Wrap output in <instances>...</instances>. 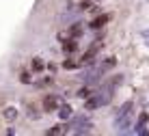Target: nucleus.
<instances>
[{
	"mask_svg": "<svg viewBox=\"0 0 149 136\" xmlns=\"http://www.w3.org/2000/svg\"><path fill=\"white\" fill-rule=\"evenodd\" d=\"M58 104H61L58 95H54V93H48V95L43 97V110H45V112H56Z\"/></svg>",
	"mask_w": 149,
	"mask_h": 136,
	"instance_id": "4",
	"label": "nucleus"
},
{
	"mask_svg": "<svg viewBox=\"0 0 149 136\" xmlns=\"http://www.w3.org/2000/svg\"><path fill=\"white\" fill-rule=\"evenodd\" d=\"M65 132V125H54V128L48 130V136H54V134H63Z\"/></svg>",
	"mask_w": 149,
	"mask_h": 136,
	"instance_id": "16",
	"label": "nucleus"
},
{
	"mask_svg": "<svg viewBox=\"0 0 149 136\" xmlns=\"http://www.w3.org/2000/svg\"><path fill=\"white\" fill-rule=\"evenodd\" d=\"M108 22H110V13H100L97 17H93V22H91V28H93V30H100V28H104Z\"/></svg>",
	"mask_w": 149,
	"mask_h": 136,
	"instance_id": "5",
	"label": "nucleus"
},
{
	"mask_svg": "<svg viewBox=\"0 0 149 136\" xmlns=\"http://www.w3.org/2000/svg\"><path fill=\"white\" fill-rule=\"evenodd\" d=\"M147 121H149V114L143 112L141 117H138L136 125H134V134H145V125H147Z\"/></svg>",
	"mask_w": 149,
	"mask_h": 136,
	"instance_id": "6",
	"label": "nucleus"
},
{
	"mask_svg": "<svg viewBox=\"0 0 149 136\" xmlns=\"http://www.w3.org/2000/svg\"><path fill=\"white\" fill-rule=\"evenodd\" d=\"M43 61H41V59H33V61H30V69H33V71H37V74H39V71H43Z\"/></svg>",
	"mask_w": 149,
	"mask_h": 136,
	"instance_id": "12",
	"label": "nucleus"
},
{
	"mask_svg": "<svg viewBox=\"0 0 149 136\" xmlns=\"http://www.w3.org/2000/svg\"><path fill=\"white\" fill-rule=\"evenodd\" d=\"M26 108H28V117H30V119H39V117H41V114H39V112H35V110H37V108H35V106H33V104H28V106H26Z\"/></svg>",
	"mask_w": 149,
	"mask_h": 136,
	"instance_id": "17",
	"label": "nucleus"
},
{
	"mask_svg": "<svg viewBox=\"0 0 149 136\" xmlns=\"http://www.w3.org/2000/svg\"><path fill=\"white\" fill-rule=\"evenodd\" d=\"M63 52H65V54H76V52H78V41H76V39L63 41Z\"/></svg>",
	"mask_w": 149,
	"mask_h": 136,
	"instance_id": "7",
	"label": "nucleus"
},
{
	"mask_svg": "<svg viewBox=\"0 0 149 136\" xmlns=\"http://www.w3.org/2000/svg\"><path fill=\"white\" fill-rule=\"evenodd\" d=\"M141 35H143V39H145V43L149 45V30H143V33H141Z\"/></svg>",
	"mask_w": 149,
	"mask_h": 136,
	"instance_id": "18",
	"label": "nucleus"
},
{
	"mask_svg": "<svg viewBox=\"0 0 149 136\" xmlns=\"http://www.w3.org/2000/svg\"><path fill=\"white\" fill-rule=\"evenodd\" d=\"M110 99H112V93H106L100 89L97 93H93V97L86 99V110H95L100 106H106V104H110Z\"/></svg>",
	"mask_w": 149,
	"mask_h": 136,
	"instance_id": "2",
	"label": "nucleus"
},
{
	"mask_svg": "<svg viewBox=\"0 0 149 136\" xmlns=\"http://www.w3.org/2000/svg\"><path fill=\"white\" fill-rule=\"evenodd\" d=\"M19 82H24V84H30V82H33V76H30V71H22V74H19Z\"/></svg>",
	"mask_w": 149,
	"mask_h": 136,
	"instance_id": "15",
	"label": "nucleus"
},
{
	"mask_svg": "<svg viewBox=\"0 0 149 136\" xmlns=\"http://www.w3.org/2000/svg\"><path fill=\"white\" fill-rule=\"evenodd\" d=\"M102 48H104V43H102V41H97L95 45H91V48L84 52V56L80 59V65H91V63H95V56H97V52H100Z\"/></svg>",
	"mask_w": 149,
	"mask_h": 136,
	"instance_id": "3",
	"label": "nucleus"
},
{
	"mask_svg": "<svg viewBox=\"0 0 149 136\" xmlns=\"http://www.w3.org/2000/svg\"><path fill=\"white\" fill-rule=\"evenodd\" d=\"M56 110H58V117L61 119H71V108L67 106V104H58Z\"/></svg>",
	"mask_w": 149,
	"mask_h": 136,
	"instance_id": "10",
	"label": "nucleus"
},
{
	"mask_svg": "<svg viewBox=\"0 0 149 136\" xmlns=\"http://www.w3.org/2000/svg\"><path fill=\"white\" fill-rule=\"evenodd\" d=\"M82 33H84V28H82V22H74V24L69 26V37H71V39H78Z\"/></svg>",
	"mask_w": 149,
	"mask_h": 136,
	"instance_id": "8",
	"label": "nucleus"
},
{
	"mask_svg": "<svg viewBox=\"0 0 149 136\" xmlns=\"http://www.w3.org/2000/svg\"><path fill=\"white\" fill-rule=\"evenodd\" d=\"M2 119H4V121H15V119H17V108L7 106V108L2 110Z\"/></svg>",
	"mask_w": 149,
	"mask_h": 136,
	"instance_id": "9",
	"label": "nucleus"
},
{
	"mask_svg": "<svg viewBox=\"0 0 149 136\" xmlns=\"http://www.w3.org/2000/svg\"><path fill=\"white\" fill-rule=\"evenodd\" d=\"M132 108H134V104H132V102H125V104H123V106L119 108V110H117L115 119H117V117H123V114H130V112H132Z\"/></svg>",
	"mask_w": 149,
	"mask_h": 136,
	"instance_id": "11",
	"label": "nucleus"
},
{
	"mask_svg": "<svg viewBox=\"0 0 149 136\" xmlns=\"http://www.w3.org/2000/svg\"><path fill=\"white\" fill-rule=\"evenodd\" d=\"M63 67H65V69H78V67H80V61L67 59V61H63Z\"/></svg>",
	"mask_w": 149,
	"mask_h": 136,
	"instance_id": "13",
	"label": "nucleus"
},
{
	"mask_svg": "<svg viewBox=\"0 0 149 136\" xmlns=\"http://www.w3.org/2000/svg\"><path fill=\"white\" fill-rule=\"evenodd\" d=\"M76 95H78V97H89V95H93V91H91V86L86 84V86H82L80 91L76 93Z\"/></svg>",
	"mask_w": 149,
	"mask_h": 136,
	"instance_id": "14",
	"label": "nucleus"
},
{
	"mask_svg": "<svg viewBox=\"0 0 149 136\" xmlns=\"http://www.w3.org/2000/svg\"><path fill=\"white\" fill-rule=\"evenodd\" d=\"M91 128H93V123H91V119L86 117V114H76V117L71 114V125H69L67 132H71V134H89Z\"/></svg>",
	"mask_w": 149,
	"mask_h": 136,
	"instance_id": "1",
	"label": "nucleus"
}]
</instances>
